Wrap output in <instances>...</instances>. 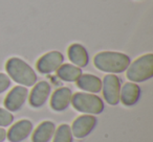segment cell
<instances>
[{
    "mask_svg": "<svg viewBox=\"0 0 153 142\" xmlns=\"http://www.w3.org/2000/svg\"><path fill=\"white\" fill-rule=\"evenodd\" d=\"M53 135V142H72L71 129L68 124L60 125Z\"/></svg>",
    "mask_w": 153,
    "mask_h": 142,
    "instance_id": "obj_17",
    "label": "cell"
},
{
    "mask_svg": "<svg viewBox=\"0 0 153 142\" xmlns=\"http://www.w3.org/2000/svg\"><path fill=\"white\" fill-rule=\"evenodd\" d=\"M140 95V89L135 83H127L123 86L120 93V100L125 106H133L137 102Z\"/></svg>",
    "mask_w": 153,
    "mask_h": 142,
    "instance_id": "obj_12",
    "label": "cell"
},
{
    "mask_svg": "<svg viewBox=\"0 0 153 142\" xmlns=\"http://www.w3.org/2000/svg\"><path fill=\"white\" fill-rule=\"evenodd\" d=\"M103 95L109 104L115 106L120 102L121 93V81L114 74H107L102 83Z\"/></svg>",
    "mask_w": 153,
    "mask_h": 142,
    "instance_id": "obj_5",
    "label": "cell"
},
{
    "mask_svg": "<svg viewBox=\"0 0 153 142\" xmlns=\"http://www.w3.org/2000/svg\"><path fill=\"white\" fill-rule=\"evenodd\" d=\"M56 125L51 121H43L37 127L33 134V142H48L53 136Z\"/></svg>",
    "mask_w": 153,
    "mask_h": 142,
    "instance_id": "obj_15",
    "label": "cell"
},
{
    "mask_svg": "<svg viewBox=\"0 0 153 142\" xmlns=\"http://www.w3.org/2000/svg\"><path fill=\"white\" fill-rule=\"evenodd\" d=\"M28 95V91L25 87L17 86L14 87L4 99V107L11 112H16L20 110L25 102Z\"/></svg>",
    "mask_w": 153,
    "mask_h": 142,
    "instance_id": "obj_8",
    "label": "cell"
},
{
    "mask_svg": "<svg viewBox=\"0 0 153 142\" xmlns=\"http://www.w3.org/2000/svg\"><path fill=\"white\" fill-rule=\"evenodd\" d=\"M64 57L59 51H51L42 55L37 62V70L42 74L57 71L58 68L63 64Z\"/></svg>",
    "mask_w": 153,
    "mask_h": 142,
    "instance_id": "obj_6",
    "label": "cell"
},
{
    "mask_svg": "<svg viewBox=\"0 0 153 142\" xmlns=\"http://www.w3.org/2000/svg\"><path fill=\"white\" fill-rule=\"evenodd\" d=\"M97 125V118L91 115H82L72 123L71 133L76 138H85L92 132Z\"/></svg>",
    "mask_w": 153,
    "mask_h": 142,
    "instance_id": "obj_7",
    "label": "cell"
},
{
    "mask_svg": "<svg viewBox=\"0 0 153 142\" xmlns=\"http://www.w3.org/2000/svg\"><path fill=\"white\" fill-rule=\"evenodd\" d=\"M76 86L84 91L99 93L102 90V81L92 74H81L76 79Z\"/></svg>",
    "mask_w": 153,
    "mask_h": 142,
    "instance_id": "obj_14",
    "label": "cell"
},
{
    "mask_svg": "<svg viewBox=\"0 0 153 142\" xmlns=\"http://www.w3.org/2000/svg\"><path fill=\"white\" fill-rule=\"evenodd\" d=\"M71 104L76 111L85 114H100L104 110L103 100L99 96L89 93H76L71 96Z\"/></svg>",
    "mask_w": 153,
    "mask_h": 142,
    "instance_id": "obj_4",
    "label": "cell"
},
{
    "mask_svg": "<svg viewBox=\"0 0 153 142\" xmlns=\"http://www.w3.org/2000/svg\"><path fill=\"white\" fill-rule=\"evenodd\" d=\"M7 138V131L0 127V142H3Z\"/></svg>",
    "mask_w": 153,
    "mask_h": 142,
    "instance_id": "obj_20",
    "label": "cell"
},
{
    "mask_svg": "<svg viewBox=\"0 0 153 142\" xmlns=\"http://www.w3.org/2000/svg\"><path fill=\"white\" fill-rule=\"evenodd\" d=\"M14 120V116L7 110L0 108V127H9Z\"/></svg>",
    "mask_w": 153,
    "mask_h": 142,
    "instance_id": "obj_18",
    "label": "cell"
},
{
    "mask_svg": "<svg viewBox=\"0 0 153 142\" xmlns=\"http://www.w3.org/2000/svg\"><path fill=\"white\" fill-rule=\"evenodd\" d=\"M33 131V123L30 120H20L12 125L7 134V137L11 142H21L25 140Z\"/></svg>",
    "mask_w": 153,
    "mask_h": 142,
    "instance_id": "obj_9",
    "label": "cell"
},
{
    "mask_svg": "<svg viewBox=\"0 0 153 142\" xmlns=\"http://www.w3.org/2000/svg\"><path fill=\"white\" fill-rule=\"evenodd\" d=\"M11 86V79L4 73H0V94L9 89Z\"/></svg>",
    "mask_w": 153,
    "mask_h": 142,
    "instance_id": "obj_19",
    "label": "cell"
},
{
    "mask_svg": "<svg viewBox=\"0 0 153 142\" xmlns=\"http://www.w3.org/2000/svg\"><path fill=\"white\" fill-rule=\"evenodd\" d=\"M57 74L61 79L71 83V82H76V79L81 77L82 70L80 67H76L74 65L64 64L58 68Z\"/></svg>",
    "mask_w": 153,
    "mask_h": 142,
    "instance_id": "obj_16",
    "label": "cell"
},
{
    "mask_svg": "<svg viewBox=\"0 0 153 142\" xmlns=\"http://www.w3.org/2000/svg\"><path fill=\"white\" fill-rule=\"evenodd\" d=\"M51 93V86L47 82H40L33 88L30 95V104L34 108H40L46 102Z\"/></svg>",
    "mask_w": 153,
    "mask_h": 142,
    "instance_id": "obj_10",
    "label": "cell"
},
{
    "mask_svg": "<svg viewBox=\"0 0 153 142\" xmlns=\"http://www.w3.org/2000/svg\"><path fill=\"white\" fill-rule=\"evenodd\" d=\"M71 96L72 93L70 89L66 87L59 88L53 93V96L51 98V107L53 108V110L58 112L64 111L69 106L71 102Z\"/></svg>",
    "mask_w": 153,
    "mask_h": 142,
    "instance_id": "obj_11",
    "label": "cell"
},
{
    "mask_svg": "<svg viewBox=\"0 0 153 142\" xmlns=\"http://www.w3.org/2000/svg\"><path fill=\"white\" fill-rule=\"evenodd\" d=\"M68 57L76 67H85L89 61L87 51L81 44L70 45L68 48Z\"/></svg>",
    "mask_w": 153,
    "mask_h": 142,
    "instance_id": "obj_13",
    "label": "cell"
},
{
    "mask_svg": "<svg viewBox=\"0 0 153 142\" xmlns=\"http://www.w3.org/2000/svg\"><path fill=\"white\" fill-rule=\"evenodd\" d=\"M126 77L134 83H142L153 77V54L148 53L140 57L128 66Z\"/></svg>",
    "mask_w": 153,
    "mask_h": 142,
    "instance_id": "obj_3",
    "label": "cell"
},
{
    "mask_svg": "<svg viewBox=\"0 0 153 142\" xmlns=\"http://www.w3.org/2000/svg\"><path fill=\"white\" fill-rule=\"evenodd\" d=\"M94 64L99 70L109 73H121L130 65V57L121 52L103 51L94 57Z\"/></svg>",
    "mask_w": 153,
    "mask_h": 142,
    "instance_id": "obj_1",
    "label": "cell"
},
{
    "mask_svg": "<svg viewBox=\"0 0 153 142\" xmlns=\"http://www.w3.org/2000/svg\"><path fill=\"white\" fill-rule=\"evenodd\" d=\"M7 73L14 82L26 87L34 86L37 82V75L27 63L18 57H12L5 65Z\"/></svg>",
    "mask_w": 153,
    "mask_h": 142,
    "instance_id": "obj_2",
    "label": "cell"
}]
</instances>
